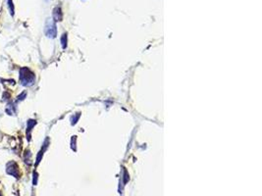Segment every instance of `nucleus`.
I'll use <instances>...</instances> for the list:
<instances>
[{
	"mask_svg": "<svg viewBox=\"0 0 262 196\" xmlns=\"http://www.w3.org/2000/svg\"><path fill=\"white\" fill-rule=\"evenodd\" d=\"M45 34L49 37H56V25L52 19H48L45 26Z\"/></svg>",
	"mask_w": 262,
	"mask_h": 196,
	"instance_id": "obj_2",
	"label": "nucleus"
},
{
	"mask_svg": "<svg viewBox=\"0 0 262 196\" xmlns=\"http://www.w3.org/2000/svg\"><path fill=\"white\" fill-rule=\"evenodd\" d=\"M34 75L33 73L28 68H22L20 70V80L21 83L25 86H31L34 83Z\"/></svg>",
	"mask_w": 262,
	"mask_h": 196,
	"instance_id": "obj_1",
	"label": "nucleus"
},
{
	"mask_svg": "<svg viewBox=\"0 0 262 196\" xmlns=\"http://www.w3.org/2000/svg\"><path fill=\"white\" fill-rule=\"evenodd\" d=\"M53 19L54 21H62L63 19V13L60 7H56L53 10Z\"/></svg>",
	"mask_w": 262,
	"mask_h": 196,
	"instance_id": "obj_4",
	"label": "nucleus"
},
{
	"mask_svg": "<svg viewBox=\"0 0 262 196\" xmlns=\"http://www.w3.org/2000/svg\"><path fill=\"white\" fill-rule=\"evenodd\" d=\"M26 94H27L26 92H25V93L23 92L21 95H19V96H18V100H19V101H20V100H23V99L25 98V96H26Z\"/></svg>",
	"mask_w": 262,
	"mask_h": 196,
	"instance_id": "obj_9",
	"label": "nucleus"
},
{
	"mask_svg": "<svg viewBox=\"0 0 262 196\" xmlns=\"http://www.w3.org/2000/svg\"><path fill=\"white\" fill-rule=\"evenodd\" d=\"M6 173L10 175H13L14 178H19L20 175V171H19V167L18 165L14 162V161H11L9 162L6 166Z\"/></svg>",
	"mask_w": 262,
	"mask_h": 196,
	"instance_id": "obj_3",
	"label": "nucleus"
},
{
	"mask_svg": "<svg viewBox=\"0 0 262 196\" xmlns=\"http://www.w3.org/2000/svg\"><path fill=\"white\" fill-rule=\"evenodd\" d=\"M61 42H62L63 48L66 47V42H67V34H66V33L63 34V37H62V38H61Z\"/></svg>",
	"mask_w": 262,
	"mask_h": 196,
	"instance_id": "obj_7",
	"label": "nucleus"
},
{
	"mask_svg": "<svg viewBox=\"0 0 262 196\" xmlns=\"http://www.w3.org/2000/svg\"><path fill=\"white\" fill-rule=\"evenodd\" d=\"M0 196H2V195H1V194H0Z\"/></svg>",
	"mask_w": 262,
	"mask_h": 196,
	"instance_id": "obj_10",
	"label": "nucleus"
},
{
	"mask_svg": "<svg viewBox=\"0 0 262 196\" xmlns=\"http://www.w3.org/2000/svg\"><path fill=\"white\" fill-rule=\"evenodd\" d=\"M37 183V174L34 173V174H33V184L36 185Z\"/></svg>",
	"mask_w": 262,
	"mask_h": 196,
	"instance_id": "obj_8",
	"label": "nucleus"
},
{
	"mask_svg": "<svg viewBox=\"0 0 262 196\" xmlns=\"http://www.w3.org/2000/svg\"><path fill=\"white\" fill-rule=\"evenodd\" d=\"M6 112H7L9 115H13V114H14V107H13L12 104H9V105H8V107H7V109H6Z\"/></svg>",
	"mask_w": 262,
	"mask_h": 196,
	"instance_id": "obj_6",
	"label": "nucleus"
},
{
	"mask_svg": "<svg viewBox=\"0 0 262 196\" xmlns=\"http://www.w3.org/2000/svg\"><path fill=\"white\" fill-rule=\"evenodd\" d=\"M7 3H8V7H9V11H10V14H11L12 16H14V13H15V8H14V4H13V1H12V0H7Z\"/></svg>",
	"mask_w": 262,
	"mask_h": 196,
	"instance_id": "obj_5",
	"label": "nucleus"
}]
</instances>
